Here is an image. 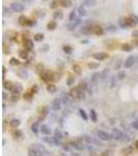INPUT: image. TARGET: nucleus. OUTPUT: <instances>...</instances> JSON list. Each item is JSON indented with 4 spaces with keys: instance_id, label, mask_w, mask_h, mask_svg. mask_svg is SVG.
<instances>
[{
    "instance_id": "nucleus-1",
    "label": "nucleus",
    "mask_w": 138,
    "mask_h": 156,
    "mask_svg": "<svg viewBox=\"0 0 138 156\" xmlns=\"http://www.w3.org/2000/svg\"><path fill=\"white\" fill-rule=\"evenodd\" d=\"M136 20H134L133 18H125V19H121L119 20V25L123 28H127V27H133L136 25Z\"/></svg>"
},
{
    "instance_id": "nucleus-2",
    "label": "nucleus",
    "mask_w": 138,
    "mask_h": 156,
    "mask_svg": "<svg viewBox=\"0 0 138 156\" xmlns=\"http://www.w3.org/2000/svg\"><path fill=\"white\" fill-rule=\"evenodd\" d=\"M41 78L44 81H50V80H53L54 75L50 70H43L41 72Z\"/></svg>"
},
{
    "instance_id": "nucleus-3",
    "label": "nucleus",
    "mask_w": 138,
    "mask_h": 156,
    "mask_svg": "<svg viewBox=\"0 0 138 156\" xmlns=\"http://www.w3.org/2000/svg\"><path fill=\"white\" fill-rule=\"evenodd\" d=\"M97 135L102 141H111L113 138L112 134H110L108 132H105V131H103V130H98V131H97Z\"/></svg>"
},
{
    "instance_id": "nucleus-4",
    "label": "nucleus",
    "mask_w": 138,
    "mask_h": 156,
    "mask_svg": "<svg viewBox=\"0 0 138 156\" xmlns=\"http://www.w3.org/2000/svg\"><path fill=\"white\" fill-rule=\"evenodd\" d=\"M32 148L38 152V155H39V156H45V155H47V153H48L47 149H46L43 145L34 144V145H32Z\"/></svg>"
},
{
    "instance_id": "nucleus-5",
    "label": "nucleus",
    "mask_w": 138,
    "mask_h": 156,
    "mask_svg": "<svg viewBox=\"0 0 138 156\" xmlns=\"http://www.w3.org/2000/svg\"><path fill=\"white\" fill-rule=\"evenodd\" d=\"M61 104H62V101H61L59 98H55V99L51 102V108H52L54 111H58V110L61 108Z\"/></svg>"
},
{
    "instance_id": "nucleus-6",
    "label": "nucleus",
    "mask_w": 138,
    "mask_h": 156,
    "mask_svg": "<svg viewBox=\"0 0 138 156\" xmlns=\"http://www.w3.org/2000/svg\"><path fill=\"white\" fill-rule=\"evenodd\" d=\"M82 137H83V140H84L87 144H91V145H96V146H102V144H101L98 140H96V138H94V137H91V136H89V135H87V134H84Z\"/></svg>"
},
{
    "instance_id": "nucleus-7",
    "label": "nucleus",
    "mask_w": 138,
    "mask_h": 156,
    "mask_svg": "<svg viewBox=\"0 0 138 156\" xmlns=\"http://www.w3.org/2000/svg\"><path fill=\"white\" fill-rule=\"evenodd\" d=\"M11 8L14 11V12H17V13H20V12H23L25 10L24 5L21 3V2H13L11 4Z\"/></svg>"
},
{
    "instance_id": "nucleus-8",
    "label": "nucleus",
    "mask_w": 138,
    "mask_h": 156,
    "mask_svg": "<svg viewBox=\"0 0 138 156\" xmlns=\"http://www.w3.org/2000/svg\"><path fill=\"white\" fill-rule=\"evenodd\" d=\"M136 63V57L135 56H133V55H131V56H129L126 60H125V63H124V67L126 68V69H129V68H131V67H133V65Z\"/></svg>"
},
{
    "instance_id": "nucleus-9",
    "label": "nucleus",
    "mask_w": 138,
    "mask_h": 156,
    "mask_svg": "<svg viewBox=\"0 0 138 156\" xmlns=\"http://www.w3.org/2000/svg\"><path fill=\"white\" fill-rule=\"evenodd\" d=\"M93 56L97 60H105L109 57V55L106 53V52H97V53H95Z\"/></svg>"
},
{
    "instance_id": "nucleus-10",
    "label": "nucleus",
    "mask_w": 138,
    "mask_h": 156,
    "mask_svg": "<svg viewBox=\"0 0 138 156\" xmlns=\"http://www.w3.org/2000/svg\"><path fill=\"white\" fill-rule=\"evenodd\" d=\"M112 135H113V138H114V140H116V141H122L124 133L121 131L119 129L114 128V129H112Z\"/></svg>"
},
{
    "instance_id": "nucleus-11",
    "label": "nucleus",
    "mask_w": 138,
    "mask_h": 156,
    "mask_svg": "<svg viewBox=\"0 0 138 156\" xmlns=\"http://www.w3.org/2000/svg\"><path fill=\"white\" fill-rule=\"evenodd\" d=\"M81 32L83 34H90L91 32H94V26L91 25H85L82 27L81 29Z\"/></svg>"
},
{
    "instance_id": "nucleus-12",
    "label": "nucleus",
    "mask_w": 138,
    "mask_h": 156,
    "mask_svg": "<svg viewBox=\"0 0 138 156\" xmlns=\"http://www.w3.org/2000/svg\"><path fill=\"white\" fill-rule=\"evenodd\" d=\"M80 23H81V19H80V18H78V19H76L75 21H73L71 24H69V25L67 26V27H68V29H69V30H74V29L77 27V26H78Z\"/></svg>"
},
{
    "instance_id": "nucleus-13",
    "label": "nucleus",
    "mask_w": 138,
    "mask_h": 156,
    "mask_svg": "<svg viewBox=\"0 0 138 156\" xmlns=\"http://www.w3.org/2000/svg\"><path fill=\"white\" fill-rule=\"evenodd\" d=\"M17 75H18V77L21 78V79H26V78L28 77V72H27L26 69H20V70H18Z\"/></svg>"
},
{
    "instance_id": "nucleus-14",
    "label": "nucleus",
    "mask_w": 138,
    "mask_h": 156,
    "mask_svg": "<svg viewBox=\"0 0 138 156\" xmlns=\"http://www.w3.org/2000/svg\"><path fill=\"white\" fill-rule=\"evenodd\" d=\"M80 92H81V91L79 90V88H78V86H77V88H73V89L70 91L69 95H70L71 97H73V98H77V99H78Z\"/></svg>"
},
{
    "instance_id": "nucleus-15",
    "label": "nucleus",
    "mask_w": 138,
    "mask_h": 156,
    "mask_svg": "<svg viewBox=\"0 0 138 156\" xmlns=\"http://www.w3.org/2000/svg\"><path fill=\"white\" fill-rule=\"evenodd\" d=\"M41 132H42V134H44V135H50L51 129H50V127L47 126V125H42V127H41Z\"/></svg>"
},
{
    "instance_id": "nucleus-16",
    "label": "nucleus",
    "mask_w": 138,
    "mask_h": 156,
    "mask_svg": "<svg viewBox=\"0 0 138 156\" xmlns=\"http://www.w3.org/2000/svg\"><path fill=\"white\" fill-rule=\"evenodd\" d=\"M25 46H26V49L28 51H31L33 48H34V44H33V41L30 40V39H27L25 41Z\"/></svg>"
},
{
    "instance_id": "nucleus-17",
    "label": "nucleus",
    "mask_w": 138,
    "mask_h": 156,
    "mask_svg": "<svg viewBox=\"0 0 138 156\" xmlns=\"http://www.w3.org/2000/svg\"><path fill=\"white\" fill-rule=\"evenodd\" d=\"M21 91H22V85L20 83H17V84H15L14 89L12 90V93H13V95H19Z\"/></svg>"
},
{
    "instance_id": "nucleus-18",
    "label": "nucleus",
    "mask_w": 138,
    "mask_h": 156,
    "mask_svg": "<svg viewBox=\"0 0 138 156\" xmlns=\"http://www.w3.org/2000/svg\"><path fill=\"white\" fill-rule=\"evenodd\" d=\"M31 131H32L33 133H35V134H38L39 131H41V128H40V125H39L38 122H35V123H33V124L31 125Z\"/></svg>"
},
{
    "instance_id": "nucleus-19",
    "label": "nucleus",
    "mask_w": 138,
    "mask_h": 156,
    "mask_svg": "<svg viewBox=\"0 0 138 156\" xmlns=\"http://www.w3.org/2000/svg\"><path fill=\"white\" fill-rule=\"evenodd\" d=\"M14 86H15V84H14L13 82H11V81H4V82H3V88H4V90H8V91L12 92V90L14 89Z\"/></svg>"
},
{
    "instance_id": "nucleus-20",
    "label": "nucleus",
    "mask_w": 138,
    "mask_h": 156,
    "mask_svg": "<svg viewBox=\"0 0 138 156\" xmlns=\"http://www.w3.org/2000/svg\"><path fill=\"white\" fill-rule=\"evenodd\" d=\"M94 32H95L97 36H100V34H103L104 29L101 27L100 25H96V26H94Z\"/></svg>"
},
{
    "instance_id": "nucleus-21",
    "label": "nucleus",
    "mask_w": 138,
    "mask_h": 156,
    "mask_svg": "<svg viewBox=\"0 0 138 156\" xmlns=\"http://www.w3.org/2000/svg\"><path fill=\"white\" fill-rule=\"evenodd\" d=\"M20 124H21V122H20V120H18V119H13V120H11V121H10V125H11L13 128H17V127H19V126H20Z\"/></svg>"
},
{
    "instance_id": "nucleus-22",
    "label": "nucleus",
    "mask_w": 138,
    "mask_h": 156,
    "mask_svg": "<svg viewBox=\"0 0 138 156\" xmlns=\"http://www.w3.org/2000/svg\"><path fill=\"white\" fill-rule=\"evenodd\" d=\"M56 22L55 21H50L48 24H47V28L49 30H54V29H56Z\"/></svg>"
},
{
    "instance_id": "nucleus-23",
    "label": "nucleus",
    "mask_w": 138,
    "mask_h": 156,
    "mask_svg": "<svg viewBox=\"0 0 138 156\" xmlns=\"http://www.w3.org/2000/svg\"><path fill=\"white\" fill-rule=\"evenodd\" d=\"M53 17H54V19H62L63 18V13L61 12V11H55L54 12V14H53Z\"/></svg>"
},
{
    "instance_id": "nucleus-24",
    "label": "nucleus",
    "mask_w": 138,
    "mask_h": 156,
    "mask_svg": "<svg viewBox=\"0 0 138 156\" xmlns=\"http://www.w3.org/2000/svg\"><path fill=\"white\" fill-rule=\"evenodd\" d=\"M102 78V76H101V74L100 73H95V74H93V76H91V81L93 82H97V81H99L100 79Z\"/></svg>"
},
{
    "instance_id": "nucleus-25",
    "label": "nucleus",
    "mask_w": 138,
    "mask_h": 156,
    "mask_svg": "<svg viewBox=\"0 0 138 156\" xmlns=\"http://www.w3.org/2000/svg\"><path fill=\"white\" fill-rule=\"evenodd\" d=\"M47 91H48L49 93H51V94H54V93H56L57 89H56V86H55L54 84H49V85L47 86Z\"/></svg>"
},
{
    "instance_id": "nucleus-26",
    "label": "nucleus",
    "mask_w": 138,
    "mask_h": 156,
    "mask_svg": "<svg viewBox=\"0 0 138 156\" xmlns=\"http://www.w3.org/2000/svg\"><path fill=\"white\" fill-rule=\"evenodd\" d=\"M63 7H71L72 6V1H70V0H62V1L59 2Z\"/></svg>"
},
{
    "instance_id": "nucleus-27",
    "label": "nucleus",
    "mask_w": 138,
    "mask_h": 156,
    "mask_svg": "<svg viewBox=\"0 0 138 156\" xmlns=\"http://www.w3.org/2000/svg\"><path fill=\"white\" fill-rule=\"evenodd\" d=\"M78 13H79V15H80L81 17L85 16V15H86V10H85V7H84L83 5L79 6V8H78Z\"/></svg>"
},
{
    "instance_id": "nucleus-28",
    "label": "nucleus",
    "mask_w": 138,
    "mask_h": 156,
    "mask_svg": "<svg viewBox=\"0 0 138 156\" xmlns=\"http://www.w3.org/2000/svg\"><path fill=\"white\" fill-rule=\"evenodd\" d=\"M71 145H73V147L74 148H76L77 150H84L85 149V147L82 145V144H79V143H72Z\"/></svg>"
},
{
    "instance_id": "nucleus-29",
    "label": "nucleus",
    "mask_w": 138,
    "mask_h": 156,
    "mask_svg": "<svg viewBox=\"0 0 138 156\" xmlns=\"http://www.w3.org/2000/svg\"><path fill=\"white\" fill-rule=\"evenodd\" d=\"M33 40H34V41H36V42H41V41H43V40H44V33H36V34H34Z\"/></svg>"
},
{
    "instance_id": "nucleus-30",
    "label": "nucleus",
    "mask_w": 138,
    "mask_h": 156,
    "mask_svg": "<svg viewBox=\"0 0 138 156\" xmlns=\"http://www.w3.org/2000/svg\"><path fill=\"white\" fill-rule=\"evenodd\" d=\"M19 56H20L21 58L26 59L27 57H28V53H27L25 50H20V51H19Z\"/></svg>"
},
{
    "instance_id": "nucleus-31",
    "label": "nucleus",
    "mask_w": 138,
    "mask_h": 156,
    "mask_svg": "<svg viewBox=\"0 0 138 156\" xmlns=\"http://www.w3.org/2000/svg\"><path fill=\"white\" fill-rule=\"evenodd\" d=\"M87 66H88V68H89V69H98V68L100 67V64H99V63L90 62V63H88V64H87Z\"/></svg>"
},
{
    "instance_id": "nucleus-32",
    "label": "nucleus",
    "mask_w": 138,
    "mask_h": 156,
    "mask_svg": "<svg viewBox=\"0 0 138 156\" xmlns=\"http://www.w3.org/2000/svg\"><path fill=\"white\" fill-rule=\"evenodd\" d=\"M90 119H91V121H93V122H95V123L98 121L97 114H96V111H95L94 109H90Z\"/></svg>"
},
{
    "instance_id": "nucleus-33",
    "label": "nucleus",
    "mask_w": 138,
    "mask_h": 156,
    "mask_svg": "<svg viewBox=\"0 0 138 156\" xmlns=\"http://www.w3.org/2000/svg\"><path fill=\"white\" fill-rule=\"evenodd\" d=\"M79 112H80V116L83 118V120L84 121H87L88 120V117H87V115H86V112H85V110L84 109H82V108H80L79 109Z\"/></svg>"
},
{
    "instance_id": "nucleus-34",
    "label": "nucleus",
    "mask_w": 138,
    "mask_h": 156,
    "mask_svg": "<svg viewBox=\"0 0 138 156\" xmlns=\"http://www.w3.org/2000/svg\"><path fill=\"white\" fill-rule=\"evenodd\" d=\"M22 135H23V133H22L21 130H19V129H16L15 131L13 132V136L14 137H22Z\"/></svg>"
},
{
    "instance_id": "nucleus-35",
    "label": "nucleus",
    "mask_w": 138,
    "mask_h": 156,
    "mask_svg": "<svg viewBox=\"0 0 138 156\" xmlns=\"http://www.w3.org/2000/svg\"><path fill=\"white\" fill-rule=\"evenodd\" d=\"M48 111H49L48 107H43V110H42V115H41V117H40V120H41V119L43 120V119L48 115Z\"/></svg>"
},
{
    "instance_id": "nucleus-36",
    "label": "nucleus",
    "mask_w": 138,
    "mask_h": 156,
    "mask_svg": "<svg viewBox=\"0 0 138 156\" xmlns=\"http://www.w3.org/2000/svg\"><path fill=\"white\" fill-rule=\"evenodd\" d=\"M132 152H133V147H131V146L123 149V153H125L126 155H129V154H131Z\"/></svg>"
},
{
    "instance_id": "nucleus-37",
    "label": "nucleus",
    "mask_w": 138,
    "mask_h": 156,
    "mask_svg": "<svg viewBox=\"0 0 138 156\" xmlns=\"http://www.w3.org/2000/svg\"><path fill=\"white\" fill-rule=\"evenodd\" d=\"M54 137H56V138H58V140H62V134H61V132L59 131L58 129H56L55 130V132H54Z\"/></svg>"
},
{
    "instance_id": "nucleus-38",
    "label": "nucleus",
    "mask_w": 138,
    "mask_h": 156,
    "mask_svg": "<svg viewBox=\"0 0 138 156\" xmlns=\"http://www.w3.org/2000/svg\"><path fill=\"white\" fill-rule=\"evenodd\" d=\"M85 4L87 6H94L96 4V1H89V0H84V1H82V5Z\"/></svg>"
},
{
    "instance_id": "nucleus-39",
    "label": "nucleus",
    "mask_w": 138,
    "mask_h": 156,
    "mask_svg": "<svg viewBox=\"0 0 138 156\" xmlns=\"http://www.w3.org/2000/svg\"><path fill=\"white\" fill-rule=\"evenodd\" d=\"M73 70L77 75H81V68L78 65H74L73 66Z\"/></svg>"
},
{
    "instance_id": "nucleus-40",
    "label": "nucleus",
    "mask_w": 138,
    "mask_h": 156,
    "mask_svg": "<svg viewBox=\"0 0 138 156\" xmlns=\"http://www.w3.org/2000/svg\"><path fill=\"white\" fill-rule=\"evenodd\" d=\"M10 64H11V65H13V66H19V65H20V62H19L17 58L12 57V58L10 59Z\"/></svg>"
},
{
    "instance_id": "nucleus-41",
    "label": "nucleus",
    "mask_w": 138,
    "mask_h": 156,
    "mask_svg": "<svg viewBox=\"0 0 138 156\" xmlns=\"http://www.w3.org/2000/svg\"><path fill=\"white\" fill-rule=\"evenodd\" d=\"M28 156H39V155H38V152L31 147V148L28 150Z\"/></svg>"
},
{
    "instance_id": "nucleus-42",
    "label": "nucleus",
    "mask_w": 138,
    "mask_h": 156,
    "mask_svg": "<svg viewBox=\"0 0 138 156\" xmlns=\"http://www.w3.org/2000/svg\"><path fill=\"white\" fill-rule=\"evenodd\" d=\"M125 77H126V73H125V71H119V72L117 73V78H118L119 80L125 79Z\"/></svg>"
},
{
    "instance_id": "nucleus-43",
    "label": "nucleus",
    "mask_w": 138,
    "mask_h": 156,
    "mask_svg": "<svg viewBox=\"0 0 138 156\" xmlns=\"http://www.w3.org/2000/svg\"><path fill=\"white\" fill-rule=\"evenodd\" d=\"M44 140V142H46V143H48V144H50V145H55V143H54V137H44L43 138Z\"/></svg>"
},
{
    "instance_id": "nucleus-44",
    "label": "nucleus",
    "mask_w": 138,
    "mask_h": 156,
    "mask_svg": "<svg viewBox=\"0 0 138 156\" xmlns=\"http://www.w3.org/2000/svg\"><path fill=\"white\" fill-rule=\"evenodd\" d=\"M122 50L123 51H131L132 50V46H130L129 44H125L122 46Z\"/></svg>"
},
{
    "instance_id": "nucleus-45",
    "label": "nucleus",
    "mask_w": 138,
    "mask_h": 156,
    "mask_svg": "<svg viewBox=\"0 0 138 156\" xmlns=\"http://www.w3.org/2000/svg\"><path fill=\"white\" fill-rule=\"evenodd\" d=\"M107 31H109V32H115L116 31V26H114V25L108 26V27H107Z\"/></svg>"
},
{
    "instance_id": "nucleus-46",
    "label": "nucleus",
    "mask_w": 138,
    "mask_h": 156,
    "mask_svg": "<svg viewBox=\"0 0 138 156\" xmlns=\"http://www.w3.org/2000/svg\"><path fill=\"white\" fill-rule=\"evenodd\" d=\"M69 18H70V20H71L72 22L76 20V11H75V10L72 11V13L70 14V17H69Z\"/></svg>"
},
{
    "instance_id": "nucleus-47",
    "label": "nucleus",
    "mask_w": 138,
    "mask_h": 156,
    "mask_svg": "<svg viewBox=\"0 0 138 156\" xmlns=\"http://www.w3.org/2000/svg\"><path fill=\"white\" fill-rule=\"evenodd\" d=\"M108 73H109V69H105V70H103V72L101 73L102 79H105V78L107 77V75H108Z\"/></svg>"
},
{
    "instance_id": "nucleus-48",
    "label": "nucleus",
    "mask_w": 138,
    "mask_h": 156,
    "mask_svg": "<svg viewBox=\"0 0 138 156\" xmlns=\"http://www.w3.org/2000/svg\"><path fill=\"white\" fill-rule=\"evenodd\" d=\"M63 51L66 52V53H68V54H71L73 50H72V48H71L70 46H65V47H63Z\"/></svg>"
},
{
    "instance_id": "nucleus-49",
    "label": "nucleus",
    "mask_w": 138,
    "mask_h": 156,
    "mask_svg": "<svg viewBox=\"0 0 138 156\" xmlns=\"http://www.w3.org/2000/svg\"><path fill=\"white\" fill-rule=\"evenodd\" d=\"M74 82H75V78H73V77H70L69 79H67V85H69V86H71Z\"/></svg>"
},
{
    "instance_id": "nucleus-50",
    "label": "nucleus",
    "mask_w": 138,
    "mask_h": 156,
    "mask_svg": "<svg viewBox=\"0 0 138 156\" xmlns=\"http://www.w3.org/2000/svg\"><path fill=\"white\" fill-rule=\"evenodd\" d=\"M131 126H132V128H133V129L138 130V120L133 121V122H132V124H131Z\"/></svg>"
},
{
    "instance_id": "nucleus-51",
    "label": "nucleus",
    "mask_w": 138,
    "mask_h": 156,
    "mask_svg": "<svg viewBox=\"0 0 138 156\" xmlns=\"http://www.w3.org/2000/svg\"><path fill=\"white\" fill-rule=\"evenodd\" d=\"M57 3H58L57 1H51L50 2V7L51 8H55V7L57 6Z\"/></svg>"
},
{
    "instance_id": "nucleus-52",
    "label": "nucleus",
    "mask_w": 138,
    "mask_h": 156,
    "mask_svg": "<svg viewBox=\"0 0 138 156\" xmlns=\"http://www.w3.org/2000/svg\"><path fill=\"white\" fill-rule=\"evenodd\" d=\"M12 101H14V102H16V101H18L19 100V95H12Z\"/></svg>"
},
{
    "instance_id": "nucleus-53",
    "label": "nucleus",
    "mask_w": 138,
    "mask_h": 156,
    "mask_svg": "<svg viewBox=\"0 0 138 156\" xmlns=\"http://www.w3.org/2000/svg\"><path fill=\"white\" fill-rule=\"evenodd\" d=\"M130 141V137L127 135V134H124L123 135V138H122V142H129Z\"/></svg>"
},
{
    "instance_id": "nucleus-54",
    "label": "nucleus",
    "mask_w": 138,
    "mask_h": 156,
    "mask_svg": "<svg viewBox=\"0 0 138 156\" xmlns=\"http://www.w3.org/2000/svg\"><path fill=\"white\" fill-rule=\"evenodd\" d=\"M132 37L133 38H138V30H134L132 32Z\"/></svg>"
},
{
    "instance_id": "nucleus-55",
    "label": "nucleus",
    "mask_w": 138,
    "mask_h": 156,
    "mask_svg": "<svg viewBox=\"0 0 138 156\" xmlns=\"http://www.w3.org/2000/svg\"><path fill=\"white\" fill-rule=\"evenodd\" d=\"M121 62H122V60H118V62H117V64L114 66V68H115L116 70H118V69H119V67H121Z\"/></svg>"
},
{
    "instance_id": "nucleus-56",
    "label": "nucleus",
    "mask_w": 138,
    "mask_h": 156,
    "mask_svg": "<svg viewBox=\"0 0 138 156\" xmlns=\"http://www.w3.org/2000/svg\"><path fill=\"white\" fill-rule=\"evenodd\" d=\"M103 154H104V156H109L110 154H111V151H110V150H108V151H105Z\"/></svg>"
},
{
    "instance_id": "nucleus-57",
    "label": "nucleus",
    "mask_w": 138,
    "mask_h": 156,
    "mask_svg": "<svg viewBox=\"0 0 138 156\" xmlns=\"http://www.w3.org/2000/svg\"><path fill=\"white\" fill-rule=\"evenodd\" d=\"M2 70H3V77H4V75H5V72H6V69H5V67H2Z\"/></svg>"
},
{
    "instance_id": "nucleus-58",
    "label": "nucleus",
    "mask_w": 138,
    "mask_h": 156,
    "mask_svg": "<svg viewBox=\"0 0 138 156\" xmlns=\"http://www.w3.org/2000/svg\"><path fill=\"white\" fill-rule=\"evenodd\" d=\"M2 95H3V99H4V100H5V99H6V98H7V97H6V94H5V93H4V92H3V94H2Z\"/></svg>"
},
{
    "instance_id": "nucleus-59",
    "label": "nucleus",
    "mask_w": 138,
    "mask_h": 156,
    "mask_svg": "<svg viewBox=\"0 0 138 156\" xmlns=\"http://www.w3.org/2000/svg\"><path fill=\"white\" fill-rule=\"evenodd\" d=\"M135 147H136V148H137V149H138V141H137V142H136V143H135Z\"/></svg>"
}]
</instances>
